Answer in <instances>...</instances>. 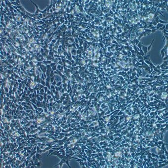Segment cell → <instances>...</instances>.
<instances>
[{
  "label": "cell",
  "mask_w": 168,
  "mask_h": 168,
  "mask_svg": "<svg viewBox=\"0 0 168 168\" xmlns=\"http://www.w3.org/2000/svg\"><path fill=\"white\" fill-rule=\"evenodd\" d=\"M73 158V157H71L69 156H65L64 157H63L62 159H61V161H60V162L59 163V164H57V165H59L60 166V168H61V167L62 166V164L64 163H66L69 166V167H70V166L69 165V160H70L71 159Z\"/></svg>",
  "instance_id": "1"
}]
</instances>
